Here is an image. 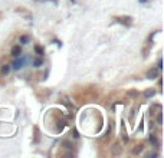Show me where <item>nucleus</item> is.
<instances>
[{
    "instance_id": "1",
    "label": "nucleus",
    "mask_w": 164,
    "mask_h": 158,
    "mask_svg": "<svg viewBox=\"0 0 164 158\" xmlns=\"http://www.w3.org/2000/svg\"><path fill=\"white\" fill-rule=\"evenodd\" d=\"M158 76V69H155V68H151V69L147 72V78L148 79H155Z\"/></svg>"
},
{
    "instance_id": "2",
    "label": "nucleus",
    "mask_w": 164,
    "mask_h": 158,
    "mask_svg": "<svg viewBox=\"0 0 164 158\" xmlns=\"http://www.w3.org/2000/svg\"><path fill=\"white\" fill-rule=\"evenodd\" d=\"M117 20H118L120 23H124L125 26L131 25V19H130V17H118V19H117Z\"/></svg>"
},
{
    "instance_id": "3",
    "label": "nucleus",
    "mask_w": 164,
    "mask_h": 158,
    "mask_svg": "<svg viewBox=\"0 0 164 158\" xmlns=\"http://www.w3.org/2000/svg\"><path fill=\"white\" fill-rule=\"evenodd\" d=\"M20 53H22V48H20V46H14V48L12 49V55H13L14 58H17Z\"/></svg>"
},
{
    "instance_id": "4",
    "label": "nucleus",
    "mask_w": 164,
    "mask_h": 158,
    "mask_svg": "<svg viewBox=\"0 0 164 158\" xmlns=\"http://www.w3.org/2000/svg\"><path fill=\"white\" fill-rule=\"evenodd\" d=\"M143 148H144V145H143V144H138V145H137V147L132 149V154H134V155H138L140 152L143 151Z\"/></svg>"
},
{
    "instance_id": "5",
    "label": "nucleus",
    "mask_w": 164,
    "mask_h": 158,
    "mask_svg": "<svg viewBox=\"0 0 164 158\" xmlns=\"http://www.w3.org/2000/svg\"><path fill=\"white\" fill-rule=\"evenodd\" d=\"M120 152H121V145H120V144H115V145H114V155L120 154Z\"/></svg>"
},
{
    "instance_id": "6",
    "label": "nucleus",
    "mask_w": 164,
    "mask_h": 158,
    "mask_svg": "<svg viewBox=\"0 0 164 158\" xmlns=\"http://www.w3.org/2000/svg\"><path fill=\"white\" fill-rule=\"evenodd\" d=\"M144 96H146V98H151V96H154V91H153V89H148V91L144 92Z\"/></svg>"
},
{
    "instance_id": "7",
    "label": "nucleus",
    "mask_w": 164,
    "mask_h": 158,
    "mask_svg": "<svg viewBox=\"0 0 164 158\" xmlns=\"http://www.w3.org/2000/svg\"><path fill=\"white\" fill-rule=\"evenodd\" d=\"M150 142H151L153 145H157V138H155V135H154V134L150 135Z\"/></svg>"
},
{
    "instance_id": "8",
    "label": "nucleus",
    "mask_w": 164,
    "mask_h": 158,
    "mask_svg": "<svg viewBox=\"0 0 164 158\" xmlns=\"http://www.w3.org/2000/svg\"><path fill=\"white\" fill-rule=\"evenodd\" d=\"M35 52L42 56V55H43V48H42V46H35Z\"/></svg>"
},
{
    "instance_id": "9",
    "label": "nucleus",
    "mask_w": 164,
    "mask_h": 158,
    "mask_svg": "<svg viewBox=\"0 0 164 158\" xmlns=\"http://www.w3.org/2000/svg\"><path fill=\"white\" fill-rule=\"evenodd\" d=\"M20 65H22V60H16V62L13 63V68H14V69H19Z\"/></svg>"
},
{
    "instance_id": "10",
    "label": "nucleus",
    "mask_w": 164,
    "mask_h": 158,
    "mask_svg": "<svg viewBox=\"0 0 164 158\" xmlns=\"http://www.w3.org/2000/svg\"><path fill=\"white\" fill-rule=\"evenodd\" d=\"M9 71H10V68H9V66H7V65H6V66H3V68H2V72H3V73H5V75H6V73H9Z\"/></svg>"
},
{
    "instance_id": "11",
    "label": "nucleus",
    "mask_w": 164,
    "mask_h": 158,
    "mask_svg": "<svg viewBox=\"0 0 164 158\" xmlns=\"http://www.w3.org/2000/svg\"><path fill=\"white\" fill-rule=\"evenodd\" d=\"M28 40H29V37H28V36H25V35L20 36V42H22V43H26Z\"/></svg>"
},
{
    "instance_id": "12",
    "label": "nucleus",
    "mask_w": 164,
    "mask_h": 158,
    "mask_svg": "<svg viewBox=\"0 0 164 158\" xmlns=\"http://www.w3.org/2000/svg\"><path fill=\"white\" fill-rule=\"evenodd\" d=\"M161 122H163V117H161V114H158V117H157V124L161 125Z\"/></svg>"
},
{
    "instance_id": "13",
    "label": "nucleus",
    "mask_w": 164,
    "mask_h": 158,
    "mask_svg": "<svg viewBox=\"0 0 164 158\" xmlns=\"http://www.w3.org/2000/svg\"><path fill=\"white\" fill-rule=\"evenodd\" d=\"M33 65H35V66H36V68H38V66H40V65H42V59H39V60H38V59H36V60H35V63H33Z\"/></svg>"
},
{
    "instance_id": "14",
    "label": "nucleus",
    "mask_w": 164,
    "mask_h": 158,
    "mask_svg": "<svg viewBox=\"0 0 164 158\" xmlns=\"http://www.w3.org/2000/svg\"><path fill=\"white\" fill-rule=\"evenodd\" d=\"M63 145H65V148H72V147H71V142H69V141H63Z\"/></svg>"
}]
</instances>
